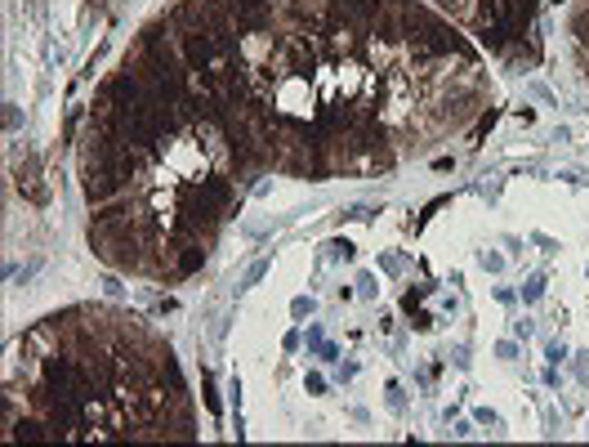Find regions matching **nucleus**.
Returning <instances> with one entry per match:
<instances>
[{"label": "nucleus", "mask_w": 589, "mask_h": 447, "mask_svg": "<svg viewBox=\"0 0 589 447\" xmlns=\"http://www.w3.org/2000/svg\"><path fill=\"white\" fill-rule=\"evenodd\" d=\"M179 362L152 327L107 305H72L14 340L5 439H192Z\"/></svg>", "instance_id": "obj_1"}, {"label": "nucleus", "mask_w": 589, "mask_h": 447, "mask_svg": "<svg viewBox=\"0 0 589 447\" xmlns=\"http://www.w3.org/2000/svg\"><path fill=\"white\" fill-rule=\"evenodd\" d=\"M268 273V264H255V269L250 273H245V286H255V282H259V277Z\"/></svg>", "instance_id": "obj_2"}]
</instances>
